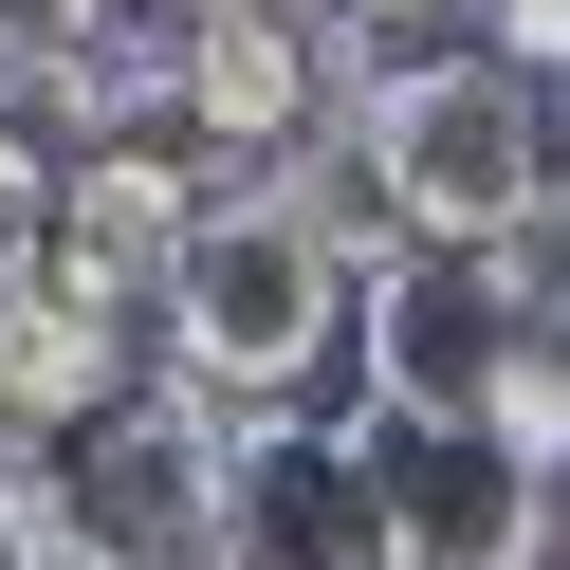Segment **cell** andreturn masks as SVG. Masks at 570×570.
Instances as JSON below:
<instances>
[{"instance_id":"5","label":"cell","mask_w":570,"mask_h":570,"mask_svg":"<svg viewBox=\"0 0 570 570\" xmlns=\"http://www.w3.org/2000/svg\"><path fill=\"white\" fill-rule=\"evenodd\" d=\"M368 460H386V552L405 570H533L552 552V479H515L479 423H386L368 405Z\"/></svg>"},{"instance_id":"8","label":"cell","mask_w":570,"mask_h":570,"mask_svg":"<svg viewBox=\"0 0 570 570\" xmlns=\"http://www.w3.org/2000/svg\"><path fill=\"white\" fill-rule=\"evenodd\" d=\"M92 552V497H75V442L0 423V570H75Z\"/></svg>"},{"instance_id":"4","label":"cell","mask_w":570,"mask_h":570,"mask_svg":"<svg viewBox=\"0 0 570 570\" xmlns=\"http://www.w3.org/2000/svg\"><path fill=\"white\" fill-rule=\"evenodd\" d=\"M203 166L185 148H148V129H129V148H56V258L38 276H75L92 313H129V332H166V276H185V239H203Z\"/></svg>"},{"instance_id":"10","label":"cell","mask_w":570,"mask_h":570,"mask_svg":"<svg viewBox=\"0 0 570 570\" xmlns=\"http://www.w3.org/2000/svg\"><path fill=\"white\" fill-rule=\"evenodd\" d=\"M38 258H56V148H38L19 111H0V295H19Z\"/></svg>"},{"instance_id":"11","label":"cell","mask_w":570,"mask_h":570,"mask_svg":"<svg viewBox=\"0 0 570 570\" xmlns=\"http://www.w3.org/2000/svg\"><path fill=\"white\" fill-rule=\"evenodd\" d=\"M56 56H75V0H0V111H38Z\"/></svg>"},{"instance_id":"2","label":"cell","mask_w":570,"mask_h":570,"mask_svg":"<svg viewBox=\"0 0 570 570\" xmlns=\"http://www.w3.org/2000/svg\"><path fill=\"white\" fill-rule=\"evenodd\" d=\"M350 258L313 239V203L295 185H222L203 203V239H185V276H166V368H203V386H258V405H295L313 368L350 350Z\"/></svg>"},{"instance_id":"9","label":"cell","mask_w":570,"mask_h":570,"mask_svg":"<svg viewBox=\"0 0 570 570\" xmlns=\"http://www.w3.org/2000/svg\"><path fill=\"white\" fill-rule=\"evenodd\" d=\"M479 442L515 460V479H570V332L533 313L515 332V368H497V405H479Z\"/></svg>"},{"instance_id":"7","label":"cell","mask_w":570,"mask_h":570,"mask_svg":"<svg viewBox=\"0 0 570 570\" xmlns=\"http://www.w3.org/2000/svg\"><path fill=\"white\" fill-rule=\"evenodd\" d=\"M129 386H148V332H129V313H92L75 276H19V295H0V423L75 442V423H111Z\"/></svg>"},{"instance_id":"14","label":"cell","mask_w":570,"mask_h":570,"mask_svg":"<svg viewBox=\"0 0 570 570\" xmlns=\"http://www.w3.org/2000/svg\"><path fill=\"white\" fill-rule=\"evenodd\" d=\"M332 19H442V0H332Z\"/></svg>"},{"instance_id":"3","label":"cell","mask_w":570,"mask_h":570,"mask_svg":"<svg viewBox=\"0 0 570 570\" xmlns=\"http://www.w3.org/2000/svg\"><path fill=\"white\" fill-rule=\"evenodd\" d=\"M350 332H368V405L386 423H479L497 368H515V332H533V276L515 258H460V239H405Z\"/></svg>"},{"instance_id":"12","label":"cell","mask_w":570,"mask_h":570,"mask_svg":"<svg viewBox=\"0 0 570 570\" xmlns=\"http://www.w3.org/2000/svg\"><path fill=\"white\" fill-rule=\"evenodd\" d=\"M479 38L515 56V75H570V0H479Z\"/></svg>"},{"instance_id":"6","label":"cell","mask_w":570,"mask_h":570,"mask_svg":"<svg viewBox=\"0 0 570 570\" xmlns=\"http://www.w3.org/2000/svg\"><path fill=\"white\" fill-rule=\"evenodd\" d=\"M203 38H222V0H75V56H56V92H38V111L75 129V148H129V129H166V111H185Z\"/></svg>"},{"instance_id":"13","label":"cell","mask_w":570,"mask_h":570,"mask_svg":"<svg viewBox=\"0 0 570 570\" xmlns=\"http://www.w3.org/2000/svg\"><path fill=\"white\" fill-rule=\"evenodd\" d=\"M515 276H533V313H552V332H570V203H552V222L515 239Z\"/></svg>"},{"instance_id":"1","label":"cell","mask_w":570,"mask_h":570,"mask_svg":"<svg viewBox=\"0 0 570 570\" xmlns=\"http://www.w3.org/2000/svg\"><path fill=\"white\" fill-rule=\"evenodd\" d=\"M350 148H368L386 222H405V239H460V258H515V239L570 203V148H552V75H515L497 38H442V56H368V92H350Z\"/></svg>"}]
</instances>
